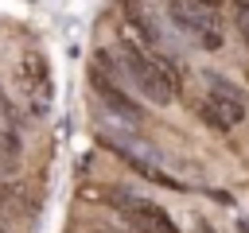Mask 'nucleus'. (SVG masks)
<instances>
[{
	"label": "nucleus",
	"instance_id": "14",
	"mask_svg": "<svg viewBox=\"0 0 249 233\" xmlns=\"http://www.w3.org/2000/svg\"><path fill=\"white\" fill-rule=\"evenodd\" d=\"M171 4H179V0H171Z\"/></svg>",
	"mask_w": 249,
	"mask_h": 233
},
{
	"label": "nucleus",
	"instance_id": "1",
	"mask_svg": "<svg viewBox=\"0 0 249 233\" xmlns=\"http://www.w3.org/2000/svg\"><path fill=\"white\" fill-rule=\"evenodd\" d=\"M117 62H121V70L128 74V82H132L148 101H156V105H171L175 89H171V85H167V78L160 74V66H156V50H144V47L121 43Z\"/></svg>",
	"mask_w": 249,
	"mask_h": 233
},
{
	"label": "nucleus",
	"instance_id": "8",
	"mask_svg": "<svg viewBox=\"0 0 249 233\" xmlns=\"http://www.w3.org/2000/svg\"><path fill=\"white\" fill-rule=\"evenodd\" d=\"M237 31H241V39L249 43V12H237Z\"/></svg>",
	"mask_w": 249,
	"mask_h": 233
},
{
	"label": "nucleus",
	"instance_id": "12",
	"mask_svg": "<svg viewBox=\"0 0 249 233\" xmlns=\"http://www.w3.org/2000/svg\"><path fill=\"white\" fill-rule=\"evenodd\" d=\"M233 4H237V8H241V12H249V0H233Z\"/></svg>",
	"mask_w": 249,
	"mask_h": 233
},
{
	"label": "nucleus",
	"instance_id": "9",
	"mask_svg": "<svg viewBox=\"0 0 249 233\" xmlns=\"http://www.w3.org/2000/svg\"><path fill=\"white\" fill-rule=\"evenodd\" d=\"M12 198H16V190H12V186H8V183H0V206H8V202H12Z\"/></svg>",
	"mask_w": 249,
	"mask_h": 233
},
{
	"label": "nucleus",
	"instance_id": "4",
	"mask_svg": "<svg viewBox=\"0 0 249 233\" xmlns=\"http://www.w3.org/2000/svg\"><path fill=\"white\" fill-rule=\"evenodd\" d=\"M16 85L19 93L27 97V105L35 113H43L51 105V66L39 50H23L19 62H16Z\"/></svg>",
	"mask_w": 249,
	"mask_h": 233
},
{
	"label": "nucleus",
	"instance_id": "6",
	"mask_svg": "<svg viewBox=\"0 0 249 233\" xmlns=\"http://www.w3.org/2000/svg\"><path fill=\"white\" fill-rule=\"evenodd\" d=\"M206 85H210V105L222 113V120L233 128V124H241L245 116H249V101H245V93L237 89V85H230L226 78H218V74H206Z\"/></svg>",
	"mask_w": 249,
	"mask_h": 233
},
{
	"label": "nucleus",
	"instance_id": "13",
	"mask_svg": "<svg viewBox=\"0 0 249 233\" xmlns=\"http://www.w3.org/2000/svg\"><path fill=\"white\" fill-rule=\"evenodd\" d=\"M93 233H117V229H93Z\"/></svg>",
	"mask_w": 249,
	"mask_h": 233
},
{
	"label": "nucleus",
	"instance_id": "7",
	"mask_svg": "<svg viewBox=\"0 0 249 233\" xmlns=\"http://www.w3.org/2000/svg\"><path fill=\"white\" fill-rule=\"evenodd\" d=\"M195 109H198V116H202V120H206L210 128H218V132H230V124L222 120V113H218V109L210 105V97H202V101H198Z\"/></svg>",
	"mask_w": 249,
	"mask_h": 233
},
{
	"label": "nucleus",
	"instance_id": "10",
	"mask_svg": "<svg viewBox=\"0 0 249 233\" xmlns=\"http://www.w3.org/2000/svg\"><path fill=\"white\" fill-rule=\"evenodd\" d=\"M8 171H12V167H8V159L0 155V175H8Z\"/></svg>",
	"mask_w": 249,
	"mask_h": 233
},
{
	"label": "nucleus",
	"instance_id": "5",
	"mask_svg": "<svg viewBox=\"0 0 249 233\" xmlns=\"http://www.w3.org/2000/svg\"><path fill=\"white\" fill-rule=\"evenodd\" d=\"M89 89L101 97V105H105L109 113H117V116H124V120H132V124H136V120H144V109H140V105H136V101L117 85V78L101 74L97 66L89 70Z\"/></svg>",
	"mask_w": 249,
	"mask_h": 233
},
{
	"label": "nucleus",
	"instance_id": "11",
	"mask_svg": "<svg viewBox=\"0 0 249 233\" xmlns=\"http://www.w3.org/2000/svg\"><path fill=\"white\" fill-rule=\"evenodd\" d=\"M198 233H214V229H210V225H206V221H198Z\"/></svg>",
	"mask_w": 249,
	"mask_h": 233
},
{
	"label": "nucleus",
	"instance_id": "2",
	"mask_svg": "<svg viewBox=\"0 0 249 233\" xmlns=\"http://www.w3.org/2000/svg\"><path fill=\"white\" fill-rule=\"evenodd\" d=\"M109 206H113V210L124 217V225L136 229V233H179L175 221H171V214L160 210V206L148 202V198H136V194H121V190H117V198H109Z\"/></svg>",
	"mask_w": 249,
	"mask_h": 233
},
{
	"label": "nucleus",
	"instance_id": "3",
	"mask_svg": "<svg viewBox=\"0 0 249 233\" xmlns=\"http://www.w3.org/2000/svg\"><path fill=\"white\" fill-rule=\"evenodd\" d=\"M171 19L202 47V50H222V27H218V16L210 8H202L198 0H179L171 4Z\"/></svg>",
	"mask_w": 249,
	"mask_h": 233
}]
</instances>
